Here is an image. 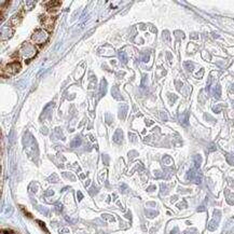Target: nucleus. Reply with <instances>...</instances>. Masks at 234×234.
<instances>
[{
    "instance_id": "nucleus-1",
    "label": "nucleus",
    "mask_w": 234,
    "mask_h": 234,
    "mask_svg": "<svg viewBox=\"0 0 234 234\" xmlns=\"http://www.w3.org/2000/svg\"><path fill=\"white\" fill-rule=\"evenodd\" d=\"M20 69H21V64H20V63H12V64H9V65L7 66L5 71H7L8 76H10V74H16Z\"/></svg>"
},
{
    "instance_id": "nucleus-2",
    "label": "nucleus",
    "mask_w": 234,
    "mask_h": 234,
    "mask_svg": "<svg viewBox=\"0 0 234 234\" xmlns=\"http://www.w3.org/2000/svg\"><path fill=\"white\" fill-rule=\"evenodd\" d=\"M53 25H54V18H50V17H48V18L43 22V27H44L48 31H51V30H52Z\"/></svg>"
},
{
    "instance_id": "nucleus-3",
    "label": "nucleus",
    "mask_w": 234,
    "mask_h": 234,
    "mask_svg": "<svg viewBox=\"0 0 234 234\" xmlns=\"http://www.w3.org/2000/svg\"><path fill=\"white\" fill-rule=\"evenodd\" d=\"M185 65H186V68L187 69L189 70V71H192L193 70V65H192V63H185Z\"/></svg>"
},
{
    "instance_id": "nucleus-4",
    "label": "nucleus",
    "mask_w": 234,
    "mask_h": 234,
    "mask_svg": "<svg viewBox=\"0 0 234 234\" xmlns=\"http://www.w3.org/2000/svg\"><path fill=\"white\" fill-rule=\"evenodd\" d=\"M81 144V141H80V139H79V138H77V140H76V141H72V145H71V146H72V147H78L79 145Z\"/></svg>"
},
{
    "instance_id": "nucleus-5",
    "label": "nucleus",
    "mask_w": 234,
    "mask_h": 234,
    "mask_svg": "<svg viewBox=\"0 0 234 234\" xmlns=\"http://www.w3.org/2000/svg\"><path fill=\"white\" fill-rule=\"evenodd\" d=\"M103 218H105V219H110L111 221H113L115 220V218L111 217V216H107V215H103Z\"/></svg>"
},
{
    "instance_id": "nucleus-6",
    "label": "nucleus",
    "mask_w": 234,
    "mask_h": 234,
    "mask_svg": "<svg viewBox=\"0 0 234 234\" xmlns=\"http://www.w3.org/2000/svg\"><path fill=\"white\" fill-rule=\"evenodd\" d=\"M1 234H14L12 231H8V230H2Z\"/></svg>"
},
{
    "instance_id": "nucleus-7",
    "label": "nucleus",
    "mask_w": 234,
    "mask_h": 234,
    "mask_svg": "<svg viewBox=\"0 0 234 234\" xmlns=\"http://www.w3.org/2000/svg\"><path fill=\"white\" fill-rule=\"evenodd\" d=\"M38 223H39V226H42V229H43V230H44L45 232H46V229H45V226H44V224H43V222L38 221Z\"/></svg>"
},
{
    "instance_id": "nucleus-8",
    "label": "nucleus",
    "mask_w": 234,
    "mask_h": 234,
    "mask_svg": "<svg viewBox=\"0 0 234 234\" xmlns=\"http://www.w3.org/2000/svg\"><path fill=\"white\" fill-rule=\"evenodd\" d=\"M53 191L52 190H50V191H46V195H53Z\"/></svg>"
},
{
    "instance_id": "nucleus-9",
    "label": "nucleus",
    "mask_w": 234,
    "mask_h": 234,
    "mask_svg": "<svg viewBox=\"0 0 234 234\" xmlns=\"http://www.w3.org/2000/svg\"><path fill=\"white\" fill-rule=\"evenodd\" d=\"M78 199H79V201L82 200V193L81 192H78Z\"/></svg>"
},
{
    "instance_id": "nucleus-10",
    "label": "nucleus",
    "mask_w": 234,
    "mask_h": 234,
    "mask_svg": "<svg viewBox=\"0 0 234 234\" xmlns=\"http://www.w3.org/2000/svg\"><path fill=\"white\" fill-rule=\"evenodd\" d=\"M231 91H232V93H234V84L231 85Z\"/></svg>"
},
{
    "instance_id": "nucleus-11",
    "label": "nucleus",
    "mask_w": 234,
    "mask_h": 234,
    "mask_svg": "<svg viewBox=\"0 0 234 234\" xmlns=\"http://www.w3.org/2000/svg\"><path fill=\"white\" fill-rule=\"evenodd\" d=\"M232 104H233V106H234V102H233V103H232Z\"/></svg>"
}]
</instances>
